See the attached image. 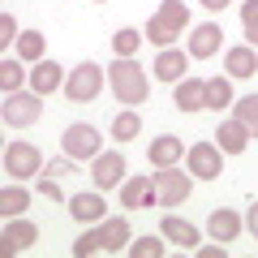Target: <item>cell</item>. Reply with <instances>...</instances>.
Returning a JSON list of instances; mask_svg holds the SVG:
<instances>
[{"instance_id": "cell-1", "label": "cell", "mask_w": 258, "mask_h": 258, "mask_svg": "<svg viewBox=\"0 0 258 258\" xmlns=\"http://www.w3.org/2000/svg\"><path fill=\"white\" fill-rule=\"evenodd\" d=\"M108 78H112V91H116L120 103H142V99H147V91H151L147 69H142L134 56H116V64L108 69Z\"/></svg>"}, {"instance_id": "cell-2", "label": "cell", "mask_w": 258, "mask_h": 258, "mask_svg": "<svg viewBox=\"0 0 258 258\" xmlns=\"http://www.w3.org/2000/svg\"><path fill=\"white\" fill-rule=\"evenodd\" d=\"M129 241V224L125 220H103L95 232L74 241V254L78 258H91V254H120V245Z\"/></svg>"}, {"instance_id": "cell-3", "label": "cell", "mask_w": 258, "mask_h": 258, "mask_svg": "<svg viewBox=\"0 0 258 258\" xmlns=\"http://www.w3.org/2000/svg\"><path fill=\"white\" fill-rule=\"evenodd\" d=\"M185 26H189V9H185L181 0H164L155 13H151V22H147V30L142 35L151 39V43H172L176 35H185Z\"/></svg>"}, {"instance_id": "cell-4", "label": "cell", "mask_w": 258, "mask_h": 258, "mask_svg": "<svg viewBox=\"0 0 258 258\" xmlns=\"http://www.w3.org/2000/svg\"><path fill=\"white\" fill-rule=\"evenodd\" d=\"M5 125H13V129H26V125H35L39 116H43V95H26V91H13V95H5Z\"/></svg>"}, {"instance_id": "cell-5", "label": "cell", "mask_w": 258, "mask_h": 258, "mask_svg": "<svg viewBox=\"0 0 258 258\" xmlns=\"http://www.w3.org/2000/svg\"><path fill=\"white\" fill-rule=\"evenodd\" d=\"M99 91H103V69L95 60H82L74 74H69V82H64V95L74 103H91Z\"/></svg>"}, {"instance_id": "cell-6", "label": "cell", "mask_w": 258, "mask_h": 258, "mask_svg": "<svg viewBox=\"0 0 258 258\" xmlns=\"http://www.w3.org/2000/svg\"><path fill=\"white\" fill-rule=\"evenodd\" d=\"M151 181H155V194H159L164 207H181L185 198H189V176L176 172V168H159Z\"/></svg>"}, {"instance_id": "cell-7", "label": "cell", "mask_w": 258, "mask_h": 258, "mask_svg": "<svg viewBox=\"0 0 258 258\" xmlns=\"http://www.w3.org/2000/svg\"><path fill=\"white\" fill-rule=\"evenodd\" d=\"M60 147H64L69 159H95L99 155V134H95L91 125H69L64 138H60Z\"/></svg>"}, {"instance_id": "cell-8", "label": "cell", "mask_w": 258, "mask_h": 258, "mask_svg": "<svg viewBox=\"0 0 258 258\" xmlns=\"http://www.w3.org/2000/svg\"><path fill=\"white\" fill-rule=\"evenodd\" d=\"M189 172L198 176V181H215V176L224 172L220 147H215V142H198V147H189Z\"/></svg>"}, {"instance_id": "cell-9", "label": "cell", "mask_w": 258, "mask_h": 258, "mask_svg": "<svg viewBox=\"0 0 258 258\" xmlns=\"http://www.w3.org/2000/svg\"><path fill=\"white\" fill-rule=\"evenodd\" d=\"M39 168H43V159H39V151L30 147V142H13L9 151H5V172H13L22 181V176H35Z\"/></svg>"}, {"instance_id": "cell-10", "label": "cell", "mask_w": 258, "mask_h": 258, "mask_svg": "<svg viewBox=\"0 0 258 258\" xmlns=\"http://www.w3.org/2000/svg\"><path fill=\"white\" fill-rule=\"evenodd\" d=\"M35 241H39V228L30 220H9L5 232H0V249H5V254H22V249H30Z\"/></svg>"}, {"instance_id": "cell-11", "label": "cell", "mask_w": 258, "mask_h": 258, "mask_svg": "<svg viewBox=\"0 0 258 258\" xmlns=\"http://www.w3.org/2000/svg\"><path fill=\"white\" fill-rule=\"evenodd\" d=\"M220 39H224V30L215 26V22H203V26H194V35H189V56H198V60L215 56V52H220Z\"/></svg>"}, {"instance_id": "cell-12", "label": "cell", "mask_w": 258, "mask_h": 258, "mask_svg": "<svg viewBox=\"0 0 258 258\" xmlns=\"http://www.w3.org/2000/svg\"><path fill=\"white\" fill-rule=\"evenodd\" d=\"M120 207H155V181L151 176H129L120 185Z\"/></svg>"}, {"instance_id": "cell-13", "label": "cell", "mask_w": 258, "mask_h": 258, "mask_svg": "<svg viewBox=\"0 0 258 258\" xmlns=\"http://www.w3.org/2000/svg\"><path fill=\"white\" fill-rule=\"evenodd\" d=\"M120 172H125V159H120V151H108V155H95V185L99 189H112V185H120Z\"/></svg>"}, {"instance_id": "cell-14", "label": "cell", "mask_w": 258, "mask_h": 258, "mask_svg": "<svg viewBox=\"0 0 258 258\" xmlns=\"http://www.w3.org/2000/svg\"><path fill=\"white\" fill-rule=\"evenodd\" d=\"M69 215L78 224H99L108 215V203H103L99 194H78V198H69Z\"/></svg>"}, {"instance_id": "cell-15", "label": "cell", "mask_w": 258, "mask_h": 258, "mask_svg": "<svg viewBox=\"0 0 258 258\" xmlns=\"http://www.w3.org/2000/svg\"><path fill=\"white\" fill-rule=\"evenodd\" d=\"M249 142V129L241 125V120H224L220 129H215V147L224 151V155H241Z\"/></svg>"}, {"instance_id": "cell-16", "label": "cell", "mask_w": 258, "mask_h": 258, "mask_svg": "<svg viewBox=\"0 0 258 258\" xmlns=\"http://www.w3.org/2000/svg\"><path fill=\"white\" fill-rule=\"evenodd\" d=\"M147 155H151V164H155V168H172L176 159L185 155V142H181V138H172V134H164V138L151 142Z\"/></svg>"}, {"instance_id": "cell-17", "label": "cell", "mask_w": 258, "mask_h": 258, "mask_svg": "<svg viewBox=\"0 0 258 258\" xmlns=\"http://www.w3.org/2000/svg\"><path fill=\"white\" fill-rule=\"evenodd\" d=\"M56 86H60V64L56 60H39L35 69H30V91L35 95H52Z\"/></svg>"}, {"instance_id": "cell-18", "label": "cell", "mask_w": 258, "mask_h": 258, "mask_svg": "<svg viewBox=\"0 0 258 258\" xmlns=\"http://www.w3.org/2000/svg\"><path fill=\"white\" fill-rule=\"evenodd\" d=\"M176 108L181 112H198L207 108V82L189 78V82H176Z\"/></svg>"}, {"instance_id": "cell-19", "label": "cell", "mask_w": 258, "mask_h": 258, "mask_svg": "<svg viewBox=\"0 0 258 258\" xmlns=\"http://www.w3.org/2000/svg\"><path fill=\"white\" fill-rule=\"evenodd\" d=\"M159 232H164L168 241H176V245H185V249L198 245V228H194V224H185L181 215H168V220L159 224Z\"/></svg>"}, {"instance_id": "cell-20", "label": "cell", "mask_w": 258, "mask_h": 258, "mask_svg": "<svg viewBox=\"0 0 258 258\" xmlns=\"http://www.w3.org/2000/svg\"><path fill=\"white\" fill-rule=\"evenodd\" d=\"M207 232H211L215 241H237V232H241V215H237V211H215L211 220H207Z\"/></svg>"}, {"instance_id": "cell-21", "label": "cell", "mask_w": 258, "mask_h": 258, "mask_svg": "<svg viewBox=\"0 0 258 258\" xmlns=\"http://www.w3.org/2000/svg\"><path fill=\"white\" fill-rule=\"evenodd\" d=\"M181 74H185V52H159L155 56V78L159 82H181Z\"/></svg>"}, {"instance_id": "cell-22", "label": "cell", "mask_w": 258, "mask_h": 258, "mask_svg": "<svg viewBox=\"0 0 258 258\" xmlns=\"http://www.w3.org/2000/svg\"><path fill=\"white\" fill-rule=\"evenodd\" d=\"M228 74L232 78H254L258 74V56L249 47H232L228 52Z\"/></svg>"}, {"instance_id": "cell-23", "label": "cell", "mask_w": 258, "mask_h": 258, "mask_svg": "<svg viewBox=\"0 0 258 258\" xmlns=\"http://www.w3.org/2000/svg\"><path fill=\"white\" fill-rule=\"evenodd\" d=\"M26 207H30V189H22V185H9V189L0 194V211L9 215V220H13V215H22Z\"/></svg>"}, {"instance_id": "cell-24", "label": "cell", "mask_w": 258, "mask_h": 258, "mask_svg": "<svg viewBox=\"0 0 258 258\" xmlns=\"http://www.w3.org/2000/svg\"><path fill=\"white\" fill-rule=\"evenodd\" d=\"M138 134H142V120H138V112H116V120H112V138L129 142V138H138Z\"/></svg>"}, {"instance_id": "cell-25", "label": "cell", "mask_w": 258, "mask_h": 258, "mask_svg": "<svg viewBox=\"0 0 258 258\" xmlns=\"http://www.w3.org/2000/svg\"><path fill=\"white\" fill-rule=\"evenodd\" d=\"M224 103H232V82L228 78H211L207 82V108L224 112Z\"/></svg>"}, {"instance_id": "cell-26", "label": "cell", "mask_w": 258, "mask_h": 258, "mask_svg": "<svg viewBox=\"0 0 258 258\" xmlns=\"http://www.w3.org/2000/svg\"><path fill=\"white\" fill-rule=\"evenodd\" d=\"M142 39L147 35H138V30H129V26H120L116 35H112V47H116V56H134L142 47Z\"/></svg>"}, {"instance_id": "cell-27", "label": "cell", "mask_w": 258, "mask_h": 258, "mask_svg": "<svg viewBox=\"0 0 258 258\" xmlns=\"http://www.w3.org/2000/svg\"><path fill=\"white\" fill-rule=\"evenodd\" d=\"M237 120H241V125H245L249 134L258 138V95H245V99L237 103Z\"/></svg>"}, {"instance_id": "cell-28", "label": "cell", "mask_w": 258, "mask_h": 258, "mask_svg": "<svg viewBox=\"0 0 258 258\" xmlns=\"http://www.w3.org/2000/svg\"><path fill=\"white\" fill-rule=\"evenodd\" d=\"M18 56L22 60H39V56H43V35H39V30H26V35L18 39Z\"/></svg>"}, {"instance_id": "cell-29", "label": "cell", "mask_w": 258, "mask_h": 258, "mask_svg": "<svg viewBox=\"0 0 258 258\" xmlns=\"http://www.w3.org/2000/svg\"><path fill=\"white\" fill-rule=\"evenodd\" d=\"M0 86H5V95L22 91V64L18 60H0Z\"/></svg>"}, {"instance_id": "cell-30", "label": "cell", "mask_w": 258, "mask_h": 258, "mask_svg": "<svg viewBox=\"0 0 258 258\" xmlns=\"http://www.w3.org/2000/svg\"><path fill=\"white\" fill-rule=\"evenodd\" d=\"M129 254H134V258H164V241L142 237V241H134V245H129Z\"/></svg>"}, {"instance_id": "cell-31", "label": "cell", "mask_w": 258, "mask_h": 258, "mask_svg": "<svg viewBox=\"0 0 258 258\" xmlns=\"http://www.w3.org/2000/svg\"><path fill=\"white\" fill-rule=\"evenodd\" d=\"M241 26H245L249 43H258V0H245V9H241Z\"/></svg>"}, {"instance_id": "cell-32", "label": "cell", "mask_w": 258, "mask_h": 258, "mask_svg": "<svg viewBox=\"0 0 258 258\" xmlns=\"http://www.w3.org/2000/svg\"><path fill=\"white\" fill-rule=\"evenodd\" d=\"M18 39V22H13V13H0V43H13Z\"/></svg>"}, {"instance_id": "cell-33", "label": "cell", "mask_w": 258, "mask_h": 258, "mask_svg": "<svg viewBox=\"0 0 258 258\" xmlns=\"http://www.w3.org/2000/svg\"><path fill=\"white\" fill-rule=\"evenodd\" d=\"M39 194H43V198H52V203H60V198H64L60 185H56V176H43V181H39Z\"/></svg>"}, {"instance_id": "cell-34", "label": "cell", "mask_w": 258, "mask_h": 258, "mask_svg": "<svg viewBox=\"0 0 258 258\" xmlns=\"http://www.w3.org/2000/svg\"><path fill=\"white\" fill-rule=\"evenodd\" d=\"M245 228L258 237V203H249V215H245Z\"/></svg>"}, {"instance_id": "cell-35", "label": "cell", "mask_w": 258, "mask_h": 258, "mask_svg": "<svg viewBox=\"0 0 258 258\" xmlns=\"http://www.w3.org/2000/svg\"><path fill=\"white\" fill-rule=\"evenodd\" d=\"M47 172H52V176H69V172H74V168L64 164V159H56V164H52V168H47Z\"/></svg>"}, {"instance_id": "cell-36", "label": "cell", "mask_w": 258, "mask_h": 258, "mask_svg": "<svg viewBox=\"0 0 258 258\" xmlns=\"http://www.w3.org/2000/svg\"><path fill=\"white\" fill-rule=\"evenodd\" d=\"M203 5H207V9H211V13H220V9H228L232 0H203Z\"/></svg>"}, {"instance_id": "cell-37", "label": "cell", "mask_w": 258, "mask_h": 258, "mask_svg": "<svg viewBox=\"0 0 258 258\" xmlns=\"http://www.w3.org/2000/svg\"><path fill=\"white\" fill-rule=\"evenodd\" d=\"M95 5H99V0H95Z\"/></svg>"}]
</instances>
